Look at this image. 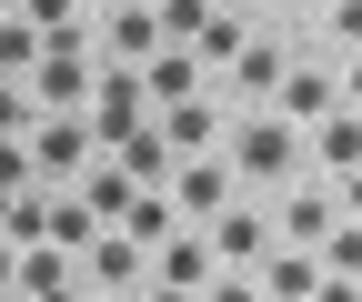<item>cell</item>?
Segmentation results:
<instances>
[{
  "instance_id": "44dd1931",
  "label": "cell",
  "mask_w": 362,
  "mask_h": 302,
  "mask_svg": "<svg viewBox=\"0 0 362 302\" xmlns=\"http://www.w3.org/2000/svg\"><path fill=\"white\" fill-rule=\"evenodd\" d=\"M0 292H11V242H0Z\"/></svg>"
},
{
  "instance_id": "52a82bcc",
  "label": "cell",
  "mask_w": 362,
  "mask_h": 302,
  "mask_svg": "<svg viewBox=\"0 0 362 302\" xmlns=\"http://www.w3.org/2000/svg\"><path fill=\"white\" fill-rule=\"evenodd\" d=\"M202 91V61L192 51H161L151 71H141V111H161V101H192Z\"/></svg>"
},
{
  "instance_id": "8fae6325",
  "label": "cell",
  "mask_w": 362,
  "mask_h": 302,
  "mask_svg": "<svg viewBox=\"0 0 362 302\" xmlns=\"http://www.w3.org/2000/svg\"><path fill=\"white\" fill-rule=\"evenodd\" d=\"M322 171H332V182H352V171H362V132H352V111H322Z\"/></svg>"
},
{
  "instance_id": "5bb4252c",
  "label": "cell",
  "mask_w": 362,
  "mask_h": 302,
  "mask_svg": "<svg viewBox=\"0 0 362 302\" xmlns=\"http://www.w3.org/2000/svg\"><path fill=\"white\" fill-rule=\"evenodd\" d=\"M121 232H131V242L151 252V242L171 232V202H161V192H131V211H121Z\"/></svg>"
},
{
  "instance_id": "8992f818",
  "label": "cell",
  "mask_w": 362,
  "mask_h": 302,
  "mask_svg": "<svg viewBox=\"0 0 362 302\" xmlns=\"http://www.w3.org/2000/svg\"><path fill=\"white\" fill-rule=\"evenodd\" d=\"M111 161L131 171V192H161V182H171V141L151 132V121H141V132H131V141H111Z\"/></svg>"
},
{
  "instance_id": "603a6c76",
  "label": "cell",
  "mask_w": 362,
  "mask_h": 302,
  "mask_svg": "<svg viewBox=\"0 0 362 302\" xmlns=\"http://www.w3.org/2000/svg\"><path fill=\"white\" fill-rule=\"evenodd\" d=\"M151 11H161V0H151Z\"/></svg>"
},
{
  "instance_id": "9c48e42d",
  "label": "cell",
  "mask_w": 362,
  "mask_h": 302,
  "mask_svg": "<svg viewBox=\"0 0 362 302\" xmlns=\"http://www.w3.org/2000/svg\"><path fill=\"white\" fill-rule=\"evenodd\" d=\"M151 132H161L171 151H202V141H211V101H202V91H192V101H161Z\"/></svg>"
},
{
  "instance_id": "277c9868",
  "label": "cell",
  "mask_w": 362,
  "mask_h": 302,
  "mask_svg": "<svg viewBox=\"0 0 362 302\" xmlns=\"http://www.w3.org/2000/svg\"><path fill=\"white\" fill-rule=\"evenodd\" d=\"M272 91H282V121H322V111H342V81H332V71H282Z\"/></svg>"
},
{
  "instance_id": "e0dca14e",
  "label": "cell",
  "mask_w": 362,
  "mask_h": 302,
  "mask_svg": "<svg viewBox=\"0 0 362 302\" xmlns=\"http://www.w3.org/2000/svg\"><path fill=\"white\" fill-rule=\"evenodd\" d=\"M322 232H332V192H302L292 202V242H322Z\"/></svg>"
},
{
  "instance_id": "2e32d148",
  "label": "cell",
  "mask_w": 362,
  "mask_h": 302,
  "mask_svg": "<svg viewBox=\"0 0 362 302\" xmlns=\"http://www.w3.org/2000/svg\"><path fill=\"white\" fill-rule=\"evenodd\" d=\"M151 40H161L151 11H111V51H121V61H131V51H151Z\"/></svg>"
},
{
  "instance_id": "6da1fadb",
  "label": "cell",
  "mask_w": 362,
  "mask_h": 302,
  "mask_svg": "<svg viewBox=\"0 0 362 302\" xmlns=\"http://www.w3.org/2000/svg\"><path fill=\"white\" fill-rule=\"evenodd\" d=\"M181 211H192V222H211L221 202H232V161H171V182H161Z\"/></svg>"
},
{
  "instance_id": "7a4b0ae2",
  "label": "cell",
  "mask_w": 362,
  "mask_h": 302,
  "mask_svg": "<svg viewBox=\"0 0 362 302\" xmlns=\"http://www.w3.org/2000/svg\"><path fill=\"white\" fill-rule=\"evenodd\" d=\"M262 252H272V222H262V211H232V202H221V211H211V262L252 272Z\"/></svg>"
},
{
  "instance_id": "ac0fdd59",
  "label": "cell",
  "mask_w": 362,
  "mask_h": 302,
  "mask_svg": "<svg viewBox=\"0 0 362 302\" xmlns=\"http://www.w3.org/2000/svg\"><path fill=\"white\" fill-rule=\"evenodd\" d=\"M51 242H61V252L90 242V211H81V202H51Z\"/></svg>"
},
{
  "instance_id": "30bf717a",
  "label": "cell",
  "mask_w": 362,
  "mask_h": 302,
  "mask_svg": "<svg viewBox=\"0 0 362 302\" xmlns=\"http://www.w3.org/2000/svg\"><path fill=\"white\" fill-rule=\"evenodd\" d=\"M151 252H161V282H171V292H202V282H211V242H181V232H161Z\"/></svg>"
},
{
  "instance_id": "ffe728a7",
  "label": "cell",
  "mask_w": 362,
  "mask_h": 302,
  "mask_svg": "<svg viewBox=\"0 0 362 302\" xmlns=\"http://www.w3.org/2000/svg\"><path fill=\"white\" fill-rule=\"evenodd\" d=\"M141 302H192V292H171V282H161V292H141Z\"/></svg>"
},
{
  "instance_id": "9a60e30c",
  "label": "cell",
  "mask_w": 362,
  "mask_h": 302,
  "mask_svg": "<svg viewBox=\"0 0 362 302\" xmlns=\"http://www.w3.org/2000/svg\"><path fill=\"white\" fill-rule=\"evenodd\" d=\"M40 51H51V40H40V30H30L21 11H11V21H0V71H30Z\"/></svg>"
},
{
  "instance_id": "5b68a950",
  "label": "cell",
  "mask_w": 362,
  "mask_h": 302,
  "mask_svg": "<svg viewBox=\"0 0 362 302\" xmlns=\"http://www.w3.org/2000/svg\"><path fill=\"white\" fill-rule=\"evenodd\" d=\"M232 171H252V182L292 171V121H242V161H232Z\"/></svg>"
},
{
  "instance_id": "7402d4cb",
  "label": "cell",
  "mask_w": 362,
  "mask_h": 302,
  "mask_svg": "<svg viewBox=\"0 0 362 302\" xmlns=\"http://www.w3.org/2000/svg\"><path fill=\"white\" fill-rule=\"evenodd\" d=\"M0 302H21V292H0Z\"/></svg>"
},
{
  "instance_id": "4fadbf2b",
  "label": "cell",
  "mask_w": 362,
  "mask_h": 302,
  "mask_svg": "<svg viewBox=\"0 0 362 302\" xmlns=\"http://www.w3.org/2000/svg\"><path fill=\"white\" fill-rule=\"evenodd\" d=\"M262 262H272V292H282V302H302L312 282H322V262H312V252H262Z\"/></svg>"
},
{
  "instance_id": "3957f363",
  "label": "cell",
  "mask_w": 362,
  "mask_h": 302,
  "mask_svg": "<svg viewBox=\"0 0 362 302\" xmlns=\"http://www.w3.org/2000/svg\"><path fill=\"white\" fill-rule=\"evenodd\" d=\"M21 161H30V171H51V182H71V171L90 161V132H81V111H61V121H51V132H40Z\"/></svg>"
},
{
  "instance_id": "d6986e66",
  "label": "cell",
  "mask_w": 362,
  "mask_h": 302,
  "mask_svg": "<svg viewBox=\"0 0 362 302\" xmlns=\"http://www.w3.org/2000/svg\"><path fill=\"white\" fill-rule=\"evenodd\" d=\"M30 132V91H11V71H0V141Z\"/></svg>"
},
{
  "instance_id": "ba28073f",
  "label": "cell",
  "mask_w": 362,
  "mask_h": 302,
  "mask_svg": "<svg viewBox=\"0 0 362 302\" xmlns=\"http://www.w3.org/2000/svg\"><path fill=\"white\" fill-rule=\"evenodd\" d=\"M81 252H90V282H111V292L141 282V242H131V232H90Z\"/></svg>"
},
{
  "instance_id": "7c38bea8",
  "label": "cell",
  "mask_w": 362,
  "mask_h": 302,
  "mask_svg": "<svg viewBox=\"0 0 362 302\" xmlns=\"http://www.w3.org/2000/svg\"><path fill=\"white\" fill-rule=\"evenodd\" d=\"M232 81H242V101H262L272 81H282V51H272V40H242V51H232Z\"/></svg>"
}]
</instances>
